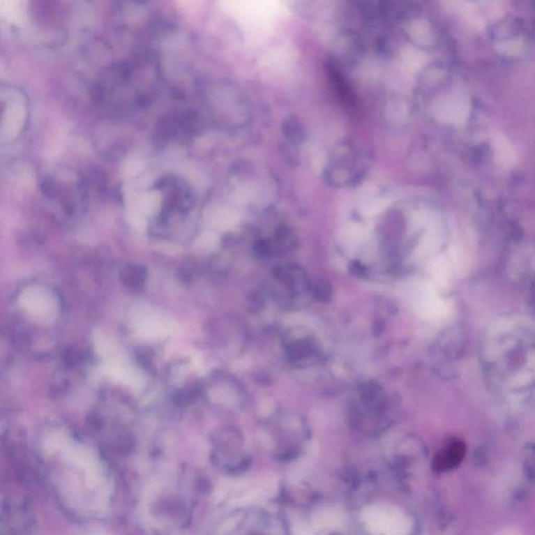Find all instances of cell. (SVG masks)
Returning <instances> with one entry per match:
<instances>
[{
  "instance_id": "obj_3",
  "label": "cell",
  "mask_w": 535,
  "mask_h": 535,
  "mask_svg": "<svg viewBox=\"0 0 535 535\" xmlns=\"http://www.w3.org/2000/svg\"><path fill=\"white\" fill-rule=\"evenodd\" d=\"M282 129L285 137H287L289 142H293V144H300V142H303V128H302L301 123H300L297 119H293V117L287 119V121L283 123Z\"/></svg>"
},
{
  "instance_id": "obj_2",
  "label": "cell",
  "mask_w": 535,
  "mask_h": 535,
  "mask_svg": "<svg viewBox=\"0 0 535 535\" xmlns=\"http://www.w3.org/2000/svg\"><path fill=\"white\" fill-rule=\"evenodd\" d=\"M146 269L138 264H128L121 273V280L131 289L142 287L146 280Z\"/></svg>"
},
{
  "instance_id": "obj_4",
  "label": "cell",
  "mask_w": 535,
  "mask_h": 535,
  "mask_svg": "<svg viewBox=\"0 0 535 535\" xmlns=\"http://www.w3.org/2000/svg\"><path fill=\"white\" fill-rule=\"evenodd\" d=\"M277 239H278L279 244L282 245V248H285L287 250L295 248L296 244H297V238H296L295 234H294L293 230L289 229L287 227H281L277 232Z\"/></svg>"
},
{
  "instance_id": "obj_1",
  "label": "cell",
  "mask_w": 535,
  "mask_h": 535,
  "mask_svg": "<svg viewBox=\"0 0 535 535\" xmlns=\"http://www.w3.org/2000/svg\"><path fill=\"white\" fill-rule=\"evenodd\" d=\"M467 454L465 442L453 439L438 453L435 458L436 469L440 472L450 471L460 465Z\"/></svg>"
},
{
  "instance_id": "obj_9",
  "label": "cell",
  "mask_w": 535,
  "mask_h": 535,
  "mask_svg": "<svg viewBox=\"0 0 535 535\" xmlns=\"http://www.w3.org/2000/svg\"><path fill=\"white\" fill-rule=\"evenodd\" d=\"M315 289H316L317 293H319V296H326L329 293V285L326 282L320 281V282L317 283Z\"/></svg>"
},
{
  "instance_id": "obj_7",
  "label": "cell",
  "mask_w": 535,
  "mask_h": 535,
  "mask_svg": "<svg viewBox=\"0 0 535 535\" xmlns=\"http://www.w3.org/2000/svg\"><path fill=\"white\" fill-rule=\"evenodd\" d=\"M255 253L259 257H266L269 255V247L266 242H257L255 247Z\"/></svg>"
},
{
  "instance_id": "obj_8",
  "label": "cell",
  "mask_w": 535,
  "mask_h": 535,
  "mask_svg": "<svg viewBox=\"0 0 535 535\" xmlns=\"http://www.w3.org/2000/svg\"><path fill=\"white\" fill-rule=\"evenodd\" d=\"M350 271H352L356 276H365V274H366V268H365V266L362 265V264L359 263V262L352 264Z\"/></svg>"
},
{
  "instance_id": "obj_6",
  "label": "cell",
  "mask_w": 535,
  "mask_h": 535,
  "mask_svg": "<svg viewBox=\"0 0 535 535\" xmlns=\"http://www.w3.org/2000/svg\"><path fill=\"white\" fill-rule=\"evenodd\" d=\"M497 155L500 157L501 161L504 163V165H511L513 158H515L511 146L502 138H500L498 144H497Z\"/></svg>"
},
{
  "instance_id": "obj_5",
  "label": "cell",
  "mask_w": 535,
  "mask_h": 535,
  "mask_svg": "<svg viewBox=\"0 0 535 535\" xmlns=\"http://www.w3.org/2000/svg\"><path fill=\"white\" fill-rule=\"evenodd\" d=\"M524 454H525L524 462H525L526 475L535 483V444L528 446Z\"/></svg>"
}]
</instances>
